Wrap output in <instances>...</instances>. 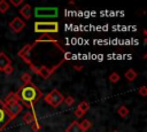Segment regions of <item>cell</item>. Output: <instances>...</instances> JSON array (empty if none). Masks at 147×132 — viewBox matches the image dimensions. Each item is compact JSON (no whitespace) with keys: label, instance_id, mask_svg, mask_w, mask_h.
<instances>
[{"label":"cell","instance_id":"obj_1","mask_svg":"<svg viewBox=\"0 0 147 132\" xmlns=\"http://www.w3.org/2000/svg\"><path fill=\"white\" fill-rule=\"evenodd\" d=\"M18 101L22 103V106H25L31 110V112L36 116L34 112V103L38 102L42 98V92L33 84V83H26L23 84L18 88L17 92H15Z\"/></svg>","mask_w":147,"mask_h":132},{"label":"cell","instance_id":"obj_2","mask_svg":"<svg viewBox=\"0 0 147 132\" xmlns=\"http://www.w3.org/2000/svg\"><path fill=\"white\" fill-rule=\"evenodd\" d=\"M2 101H3V103H5L6 108H7V110L9 111L10 116L13 117V119H14L15 117H17V116L22 112L23 106H22V103L18 101V99H17L15 92H11V93L7 94L6 98H5Z\"/></svg>","mask_w":147,"mask_h":132},{"label":"cell","instance_id":"obj_3","mask_svg":"<svg viewBox=\"0 0 147 132\" xmlns=\"http://www.w3.org/2000/svg\"><path fill=\"white\" fill-rule=\"evenodd\" d=\"M34 32L38 33H56L59 32V23L57 22H34Z\"/></svg>","mask_w":147,"mask_h":132},{"label":"cell","instance_id":"obj_4","mask_svg":"<svg viewBox=\"0 0 147 132\" xmlns=\"http://www.w3.org/2000/svg\"><path fill=\"white\" fill-rule=\"evenodd\" d=\"M63 99H64V96L61 94V92L59 91V90H53L52 92H49L48 94H46L45 96H44V101L46 102V103H48L51 107H53V108H56V107H59L62 102H63Z\"/></svg>","mask_w":147,"mask_h":132},{"label":"cell","instance_id":"obj_5","mask_svg":"<svg viewBox=\"0 0 147 132\" xmlns=\"http://www.w3.org/2000/svg\"><path fill=\"white\" fill-rule=\"evenodd\" d=\"M57 14H59V9L56 7H37V8H34V16L37 18L56 17Z\"/></svg>","mask_w":147,"mask_h":132},{"label":"cell","instance_id":"obj_6","mask_svg":"<svg viewBox=\"0 0 147 132\" xmlns=\"http://www.w3.org/2000/svg\"><path fill=\"white\" fill-rule=\"evenodd\" d=\"M13 121V117L10 116L9 111L7 110L3 101L0 99V132Z\"/></svg>","mask_w":147,"mask_h":132},{"label":"cell","instance_id":"obj_7","mask_svg":"<svg viewBox=\"0 0 147 132\" xmlns=\"http://www.w3.org/2000/svg\"><path fill=\"white\" fill-rule=\"evenodd\" d=\"M32 47H33V45H24V47L18 51V56H20L21 59H23V60L30 65V68L36 72V71H37V68H36V67L32 64V62L30 61V52H31Z\"/></svg>","mask_w":147,"mask_h":132},{"label":"cell","instance_id":"obj_8","mask_svg":"<svg viewBox=\"0 0 147 132\" xmlns=\"http://www.w3.org/2000/svg\"><path fill=\"white\" fill-rule=\"evenodd\" d=\"M63 61H61L59 64H56V65H54L53 68H47V67H45V65H41L40 68H37V71H36V73L37 75H39L41 78H44V79H48L51 76H52V73L61 65V63H62Z\"/></svg>","mask_w":147,"mask_h":132},{"label":"cell","instance_id":"obj_9","mask_svg":"<svg viewBox=\"0 0 147 132\" xmlns=\"http://www.w3.org/2000/svg\"><path fill=\"white\" fill-rule=\"evenodd\" d=\"M9 28L13 30V32L18 33V32H21L25 28V22L22 18H20V17H14L9 22Z\"/></svg>","mask_w":147,"mask_h":132},{"label":"cell","instance_id":"obj_10","mask_svg":"<svg viewBox=\"0 0 147 132\" xmlns=\"http://www.w3.org/2000/svg\"><path fill=\"white\" fill-rule=\"evenodd\" d=\"M20 14L22 15L23 18H25V20H30L31 16H32V7H31V5H29V3L23 5L22 8L20 9Z\"/></svg>","mask_w":147,"mask_h":132},{"label":"cell","instance_id":"obj_11","mask_svg":"<svg viewBox=\"0 0 147 132\" xmlns=\"http://www.w3.org/2000/svg\"><path fill=\"white\" fill-rule=\"evenodd\" d=\"M10 64H11V60L3 52H0V71H2L5 68H7Z\"/></svg>","mask_w":147,"mask_h":132},{"label":"cell","instance_id":"obj_12","mask_svg":"<svg viewBox=\"0 0 147 132\" xmlns=\"http://www.w3.org/2000/svg\"><path fill=\"white\" fill-rule=\"evenodd\" d=\"M23 122H24L25 124L31 125V124H33L34 122H38V119H37V116H34L31 111H26V112L23 115Z\"/></svg>","mask_w":147,"mask_h":132},{"label":"cell","instance_id":"obj_13","mask_svg":"<svg viewBox=\"0 0 147 132\" xmlns=\"http://www.w3.org/2000/svg\"><path fill=\"white\" fill-rule=\"evenodd\" d=\"M65 132H83V130L80 129L78 122H77V121H74V122L70 123V125L67 127Z\"/></svg>","mask_w":147,"mask_h":132},{"label":"cell","instance_id":"obj_14","mask_svg":"<svg viewBox=\"0 0 147 132\" xmlns=\"http://www.w3.org/2000/svg\"><path fill=\"white\" fill-rule=\"evenodd\" d=\"M124 76H125V78L129 80V81H133L136 78H137V76H138V73L133 70V69H129L125 73H124Z\"/></svg>","mask_w":147,"mask_h":132},{"label":"cell","instance_id":"obj_15","mask_svg":"<svg viewBox=\"0 0 147 132\" xmlns=\"http://www.w3.org/2000/svg\"><path fill=\"white\" fill-rule=\"evenodd\" d=\"M79 124V126H80V129L83 130V132H85V131H87L88 129H91V126H92V123L88 121V119H83L80 123H78Z\"/></svg>","mask_w":147,"mask_h":132},{"label":"cell","instance_id":"obj_16","mask_svg":"<svg viewBox=\"0 0 147 132\" xmlns=\"http://www.w3.org/2000/svg\"><path fill=\"white\" fill-rule=\"evenodd\" d=\"M129 112H130V110H129L127 107H125V106H119L118 109H117V114H118L121 117H126V116L129 115Z\"/></svg>","mask_w":147,"mask_h":132},{"label":"cell","instance_id":"obj_17","mask_svg":"<svg viewBox=\"0 0 147 132\" xmlns=\"http://www.w3.org/2000/svg\"><path fill=\"white\" fill-rule=\"evenodd\" d=\"M77 109H79V110H82V111H84L85 114L88 111V109H90V103L87 102V101H82L78 106H77Z\"/></svg>","mask_w":147,"mask_h":132},{"label":"cell","instance_id":"obj_18","mask_svg":"<svg viewBox=\"0 0 147 132\" xmlns=\"http://www.w3.org/2000/svg\"><path fill=\"white\" fill-rule=\"evenodd\" d=\"M9 10V3L6 0H0V13L5 14Z\"/></svg>","mask_w":147,"mask_h":132},{"label":"cell","instance_id":"obj_19","mask_svg":"<svg viewBox=\"0 0 147 132\" xmlns=\"http://www.w3.org/2000/svg\"><path fill=\"white\" fill-rule=\"evenodd\" d=\"M119 79H121V77H119V75H118L117 72H113V73L109 75V80H110V83H113V84L118 83Z\"/></svg>","mask_w":147,"mask_h":132},{"label":"cell","instance_id":"obj_20","mask_svg":"<svg viewBox=\"0 0 147 132\" xmlns=\"http://www.w3.org/2000/svg\"><path fill=\"white\" fill-rule=\"evenodd\" d=\"M21 80L26 84V83H31V73L30 72H24L22 76H21Z\"/></svg>","mask_w":147,"mask_h":132},{"label":"cell","instance_id":"obj_21","mask_svg":"<svg viewBox=\"0 0 147 132\" xmlns=\"http://www.w3.org/2000/svg\"><path fill=\"white\" fill-rule=\"evenodd\" d=\"M63 102H64L68 107H71V106L75 103V98L71 96V95H68V96H65V98L63 99Z\"/></svg>","mask_w":147,"mask_h":132},{"label":"cell","instance_id":"obj_22","mask_svg":"<svg viewBox=\"0 0 147 132\" xmlns=\"http://www.w3.org/2000/svg\"><path fill=\"white\" fill-rule=\"evenodd\" d=\"M138 93H139L141 96H146V95H147V87H146V86H141V87L138 90Z\"/></svg>","mask_w":147,"mask_h":132},{"label":"cell","instance_id":"obj_23","mask_svg":"<svg viewBox=\"0 0 147 132\" xmlns=\"http://www.w3.org/2000/svg\"><path fill=\"white\" fill-rule=\"evenodd\" d=\"M9 3L15 6V7H18V6H21L23 3V0H9Z\"/></svg>","mask_w":147,"mask_h":132},{"label":"cell","instance_id":"obj_24","mask_svg":"<svg viewBox=\"0 0 147 132\" xmlns=\"http://www.w3.org/2000/svg\"><path fill=\"white\" fill-rule=\"evenodd\" d=\"M2 71H3L6 75H10V73H13V71H14V68H13V65L10 64V65H8L7 68H5Z\"/></svg>","mask_w":147,"mask_h":132},{"label":"cell","instance_id":"obj_25","mask_svg":"<svg viewBox=\"0 0 147 132\" xmlns=\"http://www.w3.org/2000/svg\"><path fill=\"white\" fill-rule=\"evenodd\" d=\"M85 115V112L84 111H82V110H79V109H77L76 108V110H75V116L77 117V118H83V116Z\"/></svg>","mask_w":147,"mask_h":132},{"label":"cell","instance_id":"obj_26","mask_svg":"<svg viewBox=\"0 0 147 132\" xmlns=\"http://www.w3.org/2000/svg\"><path fill=\"white\" fill-rule=\"evenodd\" d=\"M84 68V65L82 64V65H74V69H76V70H80V69H83Z\"/></svg>","mask_w":147,"mask_h":132},{"label":"cell","instance_id":"obj_27","mask_svg":"<svg viewBox=\"0 0 147 132\" xmlns=\"http://www.w3.org/2000/svg\"><path fill=\"white\" fill-rule=\"evenodd\" d=\"M113 132H118V131H113Z\"/></svg>","mask_w":147,"mask_h":132}]
</instances>
